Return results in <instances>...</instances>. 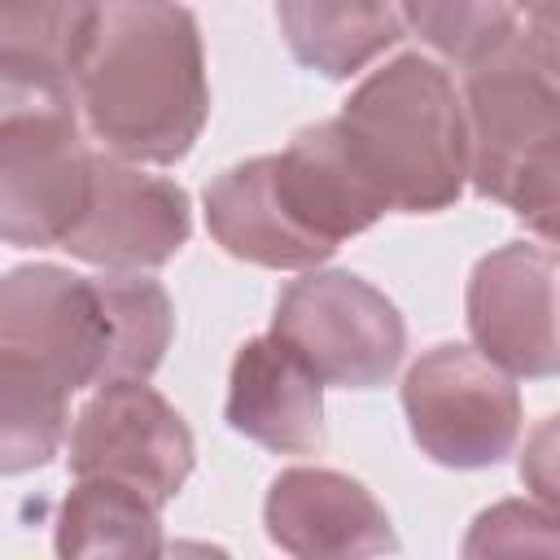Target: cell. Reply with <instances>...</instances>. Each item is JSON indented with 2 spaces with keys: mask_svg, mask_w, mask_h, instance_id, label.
Returning <instances> with one entry per match:
<instances>
[{
  "mask_svg": "<svg viewBox=\"0 0 560 560\" xmlns=\"http://www.w3.org/2000/svg\"><path fill=\"white\" fill-rule=\"evenodd\" d=\"M70 88L105 153L179 162L210 114L197 18L175 0H96Z\"/></svg>",
  "mask_w": 560,
  "mask_h": 560,
  "instance_id": "6da1fadb",
  "label": "cell"
},
{
  "mask_svg": "<svg viewBox=\"0 0 560 560\" xmlns=\"http://www.w3.org/2000/svg\"><path fill=\"white\" fill-rule=\"evenodd\" d=\"M385 210H446L468 179L464 105L442 66L407 52L363 79L332 118Z\"/></svg>",
  "mask_w": 560,
  "mask_h": 560,
  "instance_id": "7a4b0ae2",
  "label": "cell"
},
{
  "mask_svg": "<svg viewBox=\"0 0 560 560\" xmlns=\"http://www.w3.org/2000/svg\"><path fill=\"white\" fill-rule=\"evenodd\" d=\"M464 140L472 188L503 201L551 241L560 171L556 48L512 31L499 48L472 61L464 83Z\"/></svg>",
  "mask_w": 560,
  "mask_h": 560,
  "instance_id": "3957f363",
  "label": "cell"
},
{
  "mask_svg": "<svg viewBox=\"0 0 560 560\" xmlns=\"http://www.w3.org/2000/svg\"><path fill=\"white\" fill-rule=\"evenodd\" d=\"M0 363L26 368L61 389L109 385L114 311L101 280L66 267H18L0 276Z\"/></svg>",
  "mask_w": 560,
  "mask_h": 560,
  "instance_id": "277c9868",
  "label": "cell"
},
{
  "mask_svg": "<svg viewBox=\"0 0 560 560\" xmlns=\"http://www.w3.org/2000/svg\"><path fill=\"white\" fill-rule=\"evenodd\" d=\"M92 162L74 96L0 114V241L61 245L88 206Z\"/></svg>",
  "mask_w": 560,
  "mask_h": 560,
  "instance_id": "5b68a950",
  "label": "cell"
},
{
  "mask_svg": "<svg viewBox=\"0 0 560 560\" xmlns=\"http://www.w3.org/2000/svg\"><path fill=\"white\" fill-rule=\"evenodd\" d=\"M271 332L289 341L324 385L341 389L389 381L407 350V328L394 302L350 271L293 280L276 302Z\"/></svg>",
  "mask_w": 560,
  "mask_h": 560,
  "instance_id": "8992f818",
  "label": "cell"
},
{
  "mask_svg": "<svg viewBox=\"0 0 560 560\" xmlns=\"http://www.w3.org/2000/svg\"><path fill=\"white\" fill-rule=\"evenodd\" d=\"M402 411L416 446L446 468H490L521 433V394L481 350L438 346L411 363Z\"/></svg>",
  "mask_w": 560,
  "mask_h": 560,
  "instance_id": "52a82bcc",
  "label": "cell"
},
{
  "mask_svg": "<svg viewBox=\"0 0 560 560\" xmlns=\"http://www.w3.org/2000/svg\"><path fill=\"white\" fill-rule=\"evenodd\" d=\"M70 472L122 481L162 508L192 472V433L144 381H109L70 429Z\"/></svg>",
  "mask_w": 560,
  "mask_h": 560,
  "instance_id": "ba28073f",
  "label": "cell"
},
{
  "mask_svg": "<svg viewBox=\"0 0 560 560\" xmlns=\"http://www.w3.org/2000/svg\"><path fill=\"white\" fill-rule=\"evenodd\" d=\"M188 228V192L179 184L144 175L114 153H96L88 206L61 249L105 271H144L175 258Z\"/></svg>",
  "mask_w": 560,
  "mask_h": 560,
  "instance_id": "9c48e42d",
  "label": "cell"
},
{
  "mask_svg": "<svg viewBox=\"0 0 560 560\" xmlns=\"http://www.w3.org/2000/svg\"><path fill=\"white\" fill-rule=\"evenodd\" d=\"M468 328L477 350L512 376L556 372V254L542 245H503L468 280Z\"/></svg>",
  "mask_w": 560,
  "mask_h": 560,
  "instance_id": "30bf717a",
  "label": "cell"
},
{
  "mask_svg": "<svg viewBox=\"0 0 560 560\" xmlns=\"http://www.w3.org/2000/svg\"><path fill=\"white\" fill-rule=\"evenodd\" d=\"M228 424L280 455L324 446V381L276 332L249 337L228 376Z\"/></svg>",
  "mask_w": 560,
  "mask_h": 560,
  "instance_id": "8fae6325",
  "label": "cell"
},
{
  "mask_svg": "<svg viewBox=\"0 0 560 560\" xmlns=\"http://www.w3.org/2000/svg\"><path fill=\"white\" fill-rule=\"evenodd\" d=\"M267 534L289 556H372L394 551L385 508L350 477L328 468H289L267 494Z\"/></svg>",
  "mask_w": 560,
  "mask_h": 560,
  "instance_id": "7c38bea8",
  "label": "cell"
},
{
  "mask_svg": "<svg viewBox=\"0 0 560 560\" xmlns=\"http://www.w3.org/2000/svg\"><path fill=\"white\" fill-rule=\"evenodd\" d=\"M271 171L289 219L328 254L385 214L381 192L346 153L337 122H315L298 131L284 153H271Z\"/></svg>",
  "mask_w": 560,
  "mask_h": 560,
  "instance_id": "4fadbf2b",
  "label": "cell"
},
{
  "mask_svg": "<svg viewBox=\"0 0 560 560\" xmlns=\"http://www.w3.org/2000/svg\"><path fill=\"white\" fill-rule=\"evenodd\" d=\"M206 223H210V236L232 258H245V262H258V267L302 271V267H315V262L328 258V249L315 245L289 219V210L276 192L271 153L223 171L206 188Z\"/></svg>",
  "mask_w": 560,
  "mask_h": 560,
  "instance_id": "5bb4252c",
  "label": "cell"
},
{
  "mask_svg": "<svg viewBox=\"0 0 560 560\" xmlns=\"http://www.w3.org/2000/svg\"><path fill=\"white\" fill-rule=\"evenodd\" d=\"M289 52L324 79H350L402 39L398 0H276Z\"/></svg>",
  "mask_w": 560,
  "mask_h": 560,
  "instance_id": "9a60e30c",
  "label": "cell"
},
{
  "mask_svg": "<svg viewBox=\"0 0 560 560\" xmlns=\"http://www.w3.org/2000/svg\"><path fill=\"white\" fill-rule=\"evenodd\" d=\"M158 503L105 477H79L57 516V556H158Z\"/></svg>",
  "mask_w": 560,
  "mask_h": 560,
  "instance_id": "2e32d148",
  "label": "cell"
},
{
  "mask_svg": "<svg viewBox=\"0 0 560 560\" xmlns=\"http://www.w3.org/2000/svg\"><path fill=\"white\" fill-rule=\"evenodd\" d=\"M70 389L0 363V477L44 468L70 429Z\"/></svg>",
  "mask_w": 560,
  "mask_h": 560,
  "instance_id": "e0dca14e",
  "label": "cell"
},
{
  "mask_svg": "<svg viewBox=\"0 0 560 560\" xmlns=\"http://www.w3.org/2000/svg\"><path fill=\"white\" fill-rule=\"evenodd\" d=\"M96 0H0V57L70 74Z\"/></svg>",
  "mask_w": 560,
  "mask_h": 560,
  "instance_id": "ac0fdd59",
  "label": "cell"
},
{
  "mask_svg": "<svg viewBox=\"0 0 560 560\" xmlns=\"http://www.w3.org/2000/svg\"><path fill=\"white\" fill-rule=\"evenodd\" d=\"M402 18L442 57L472 66L516 31V0H398Z\"/></svg>",
  "mask_w": 560,
  "mask_h": 560,
  "instance_id": "d6986e66",
  "label": "cell"
}]
</instances>
